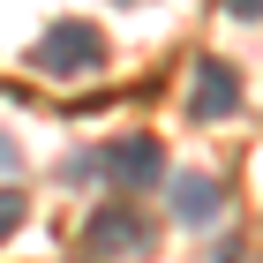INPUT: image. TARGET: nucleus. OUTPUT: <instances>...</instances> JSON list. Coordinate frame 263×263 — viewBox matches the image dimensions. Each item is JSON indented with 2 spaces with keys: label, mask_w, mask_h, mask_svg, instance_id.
Instances as JSON below:
<instances>
[{
  "label": "nucleus",
  "mask_w": 263,
  "mask_h": 263,
  "mask_svg": "<svg viewBox=\"0 0 263 263\" xmlns=\"http://www.w3.org/2000/svg\"><path fill=\"white\" fill-rule=\"evenodd\" d=\"M30 61H38L45 76H98V68H105V38L90 30V23H53Z\"/></svg>",
  "instance_id": "f257e3e1"
},
{
  "label": "nucleus",
  "mask_w": 263,
  "mask_h": 263,
  "mask_svg": "<svg viewBox=\"0 0 263 263\" xmlns=\"http://www.w3.org/2000/svg\"><path fill=\"white\" fill-rule=\"evenodd\" d=\"M188 113H196V121H233V113H241V83H233V68L196 61V98H188Z\"/></svg>",
  "instance_id": "f03ea898"
},
{
  "label": "nucleus",
  "mask_w": 263,
  "mask_h": 263,
  "mask_svg": "<svg viewBox=\"0 0 263 263\" xmlns=\"http://www.w3.org/2000/svg\"><path fill=\"white\" fill-rule=\"evenodd\" d=\"M105 173H113L121 188H151V181L165 173V151H158L151 136H121L113 151H105Z\"/></svg>",
  "instance_id": "7ed1b4c3"
},
{
  "label": "nucleus",
  "mask_w": 263,
  "mask_h": 263,
  "mask_svg": "<svg viewBox=\"0 0 263 263\" xmlns=\"http://www.w3.org/2000/svg\"><path fill=\"white\" fill-rule=\"evenodd\" d=\"M143 248H151V233H143L136 211H113L105 203L98 218H90V256H143Z\"/></svg>",
  "instance_id": "20e7f679"
},
{
  "label": "nucleus",
  "mask_w": 263,
  "mask_h": 263,
  "mask_svg": "<svg viewBox=\"0 0 263 263\" xmlns=\"http://www.w3.org/2000/svg\"><path fill=\"white\" fill-rule=\"evenodd\" d=\"M173 211L181 218H218L226 211V181H211V173H173Z\"/></svg>",
  "instance_id": "39448f33"
},
{
  "label": "nucleus",
  "mask_w": 263,
  "mask_h": 263,
  "mask_svg": "<svg viewBox=\"0 0 263 263\" xmlns=\"http://www.w3.org/2000/svg\"><path fill=\"white\" fill-rule=\"evenodd\" d=\"M15 226H23V196H15V188H0V241H8Z\"/></svg>",
  "instance_id": "423d86ee"
},
{
  "label": "nucleus",
  "mask_w": 263,
  "mask_h": 263,
  "mask_svg": "<svg viewBox=\"0 0 263 263\" xmlns=\"http://www.w3.org/2000/svg\"><path fill=\"white\" fill-rule=\"evenodd\" d=\"M226 15H241V23H256V0H226Z\"/></svg>",
  "instance_id": "0eeeda50"
}]
</instances>
